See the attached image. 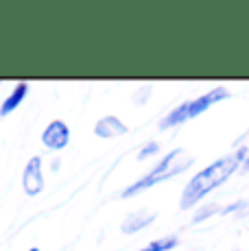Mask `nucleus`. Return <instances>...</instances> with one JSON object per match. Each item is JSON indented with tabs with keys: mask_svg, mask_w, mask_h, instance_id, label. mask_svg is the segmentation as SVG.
I'll use <instances>...</instances> for the list:
<instances>
[{
	"mask_svg": "<svg viewBox=\"0 0 249 251\" xmlns=\"http://www.w3.org/2000/svg\"><path fill=\"white\" fill-rule=\"evenodd\" d=\"M241 166H243V162L236 155H225L214 164H210V166H205L203 171H199L193 179L186 183L184 192H181V199H179V207L181 210H190L193 205H197L205 195H210L219 186H223Z\"/></svg>",
	"mask_w": 249,
	"mask_h": 251,
	"instance_id": "1",
	"label": "nucleus"
},
{
	"mask_svg": "<svg viewBox=\"0 0 249 251\" xmlns=\"http://www.w3.org/2000/svg\"><path fill=\"white\" fill-rule=\"evenodd\" d=\"M190 166H193V157H184V151L175 149V151H171L169 155H164V160L157 162V166H153L145 177H140L136 183H131L129 188H124L123 197L124 199H129V197L138 195V192L147 190V188L155 186V183L166 181V179H171V177L179 175V173L188 171Z\"/></svg>",
	"mask_w": 249,
	"mask_h": 251,
	"instance_id": "2",
	"label": "nucleus"
},
{
	"mask_svg": "<svg viewBox=\"0 0 249 251\" xmlns=\"http://www.w3.org/2000/svg\"><path fill=\"white\" fill-rule=\"evenodd\" d=\"M227 96H229V92L225 90V88H212V90H208L205 94L197 96V99L186 100V103L177 105L175 109H171V112L166 114L164 118H162L160 127L162 129H171V127H177V125H184L186 120L197 118L199 114L208 112L212 105H217L219 100H225Z\"/></svg>",
	"mask_w": 249,
	"mask_h": 251,
	"instance_id": "3",
	"label": "nucleus"
},
{
	"mask_svg": "<svg viewBox=\"0 0 249 251\" xmlns=\"http://www.w3.org/2000/svg\"><path fill=\"white\" fill-rule=\"evenodd\" d=\"M70 142V129L64 120H52L42 133V144L50 151H61Z\"/></svg>",
	"mask_w": 249,
	"mask_h": 251,
	"instance_id": "4",
	"label": "nucleus"
},
{
	"mask_svg": "<svg viewBox=\"0 0 249 251\" xmlns=\"http://www.w3.org/2000/svg\"><path fill=\"white\" fill-rule=\"evenodd\" d=\"M22 188L28 197H37L44 188V177H42V157H31L22 175Z\"/></svg>",
	"mask_w": 249,
	"mask_h": 251,
	"instance_id": "5",
	"label": "nucleus"
},
{
	"mask_svg": "<svg viewBox=\"0 0 249 251\" xmlns=\"http://www.w3.org/2000/svg\"><path fill=\"white\" fill-rule=\"evenodd\" d=\"M94 133H97L99 138H116V136H123V133H127V125L123 123L121 118H116V116H105V118H100L97 125H94Z\"/></svg>",
	"mask_w": 249,
	"mask_h": 251,
	"instance_id": "6",
	"label": "nucleus"
},
{
	"mask_svg": "<svg viewBox=\"0 0 249 251\" xmlns=\"http://www.w3.org/2000/svg\"><path fill=\"white\" fill-rule=\"evenodd\" d=\"M26 94H28V83H18L16 88L11 90V94L7 96V99L2 100V107H0V116H9L11 112H16L18 107L22 105V100L26 99Z\"/></svg>",
	"mask_w": 249,
	"mask_h": 251,
	"instance_id": "7",
	"label": "nucleus"
},
{
	"mask_svg": "<svg viewBox=\"0 0 249 251\" xmlns=\"http://www.w3.org/2000/svg\"><path fill=\"white\" fill-rule=\"evenodd\" d=\"M153 221H155V214H153V212H147V210L131 212V214L123 221V227L121 229H123V234H133V231L147 227V225L153 223Z\"/></svg>",
	"mask_w": 249,
	"mask_h": 251,
	"instance_id": "8",
	"label": "nucleus"
},
{
	"mask_svg": "<svg viewBox=\"0 0 249 251\" xmlns=\"http://www.w3.org/2000/svg\"><path fill=\"white\" fill-rule=\"evenodd\" d=\"M177 247V238L175 236H169V238H160V240H153L147 247L138 249V251H169V249H175Z\"/></svg>",
	"mask_w": 249,
	"mask_h": 251,
	"instance_id": "9",
	"label": "nucleus"
},
{
	"mask_svg": "<svg viewBox=\"0 0 249 251\" xmlns=\"http://www.w3.org/2000/svg\"><path fill=\"white\" fill-rule=\"evenodd\" d=\"M157 151H160V147H157L155 142H149L147 147H142V149H140V153H138V160H147V157L155 155Z\"/></svg>",
	"mask_w": 249,
	"mask_h": 251,
	"instance_id": "10",
	"label": "nucleus"
},
{
	"mask_svg": "<svg viewBox=\"0 0 249 251\" xmlns=\"http://www.w3.org/2000/svg\"><path fill=\"white\" fill-rule=\"evenodd\" d=\"M214 212H219V207H217V205H208V207H203V210H201V214L195 216V223H199V221H203V219H208V216H212Z\"/></svg>",
	"mask_w": 249,
	"mask_h": 251,
	"instance_id": "11",
	"label": "nucleus"
},
{
	"mask_svg": "<svg viewBox=\"0 0 249 251\" xmlns=\"http://www.w3.org/2000/svg\"><path fill=\"white\" fill-rule=\"evenodd\" d=\"M241 168H243V171H249V155H247V160H245V164H243Z\"/></svg>",
	"mask_w": 249,
	"mask_h": 251,
	"instance_id": "12",
	"label": "nucleus"
},
{
	"mask_svg": "<svg viewBox=\"0 0 249 251\" xmlns=\"http://www.w3.org/2000/svg\"><path fill=\"white\" fill-rule=\"evenodd\" d=\"M28 251H40V249H37V247H31V249H28Z\"/></svg>",
	"mask_w": 249,
	"mask_h": 251,
	"instance_id": "13",
	"label": "nucleus"
}]
</instances>
